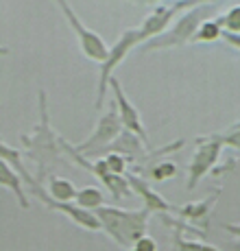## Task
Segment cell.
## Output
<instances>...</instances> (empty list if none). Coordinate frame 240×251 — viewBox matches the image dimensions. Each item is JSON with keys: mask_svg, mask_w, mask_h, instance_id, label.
<instances>
[{"mask_svg": "<svg viewBox=\"0 0 240 251\" xmlns=\"http://www.w3.org/2000/svg\"><path fill=\"white\" fill-rule=\"evenodd\" d=\"M223 227H225V231H229V234H234V236H236V238L240 240V223H225Z\"/></svg>", "mask_w": 240, "mask_h": 251, "instance_id": "23", "label": "cell"}, {"mask_svg": "<svg viewBox=\"0 0 240 251\" xmlns=\"http://www.w3.org/2000/svg\"><path fill=\"white\" fill-rule=\"evenodd\" d=\"M124 131V125L120 120L118 109L112 107V112L103 114L98 120V125L94 127V131L90 133L88 138L83 140L81 144H74V149L81 153V155H98V153L107 151L114 142L118 140V136Z\"/></svg>", "mask_w": 240, "mask_h": 251, "instance_id": "6", "label": "cell"}, {"mask_svg": "<svg viewBox=\"0 0 240 251\" xmlns=\"http://www.w3.org/2000/svg\"><path fill=\"white\" fill-rule=\"evenodd\" d=\"M216 136H218V140L225 147L240 149V125H234V127H229L225 133H216Z\"/></svg>", "mask_w": 240, "mask_h": 251, "instance_id": "20", "label": "cell"}, {"mask_svg": "<svg viewBox=\"0 0 240 251\" xmlns=\"http://www.w3.org/2000/svg\"><path fill=\"white\" fill-rule=\"evenodd\" d=\"M44 205L48 207V210L61 212V214L68 216V219H70L74 225H79V227H83V229H88V231H98V229H103V225H100L98 216H96L94 212L85 210V207L76 205L74 201H72V203H61V201H55V199L50 197V199H48Z\"/></svg>", "mask_w": 240, "mask_h": 251, "instance_id": "11", "label": "cell"}, {"mask_svg": "<svg viewBox=\"0 0 240 251\" xmlns=\"http://www.w3.org/2000/svg\"><path fill=\"white\" fill-rule=\"evenodd\" d=\"M223 40L227 42L229 46H234V48H238V50H240V33H229V31H225V33H223Z\"/></svg>", "mask_w": 240, "mask_h": 251, "instance_id": "22", "label": "cell"}, {"mask_svg": "<svg viewBox=\"0 0 240 251\" xmlns=\"http://www.w3.org/2000/svg\"><path fill=\"white\" fill-rule=\"evenodd\" d=\"M225 28H223V20L218 18H212V20L203 22L199 28V33L194 35V42H205V44H210V42H216L218 37H223Z\"/></svg>", "mask_w": 240, "mask_h": 251, "instance_id": "15", "label": "cell"}, {"mask_svg": "<svg viewBox=\"0 0 240 251\" xmlns=\"http://www.w3.org/2000/svg\"><path fill=\"white\" fill-rule=\"evenodd\" d=\"M177 175V166L172 162H155L153 168L148 171V177L153 181H168Z\"/></svg>", "mask_w": 240, "mask_h": 251, "instance_id": "17", "label": "cell"}, {"mask_svg": "<svg viewBox=\"0 0 240 251\" xmlns=\"http://www.w3.org/2000/svg\"><path fill=\"white\" fill-rule=\"evenodd\" d=\"M232 251H240V240H236V243H232Z\"/></svg>", "mask_w": 240, "mask_h": 251, "instance_id": "25", "label": "cell"}, {"mask_svg": "<svg viewBox=\"0 0 240 251\" xmlns=\"http://www.w3.org/2000/svg\"><path fill=\"white\" fill-rule=\"evenodd\" d=\"M220 195V188L218 190H214L212 195H208L205 199L201 201H192V203H186L181 207H175V212L179 214L181 221H186V223H190L192 227L201 229L205 234V229H208V221H210V214H212V207L216 203V199H218Z\"/></svg>", "mask_w": 240, "mask_h": 251, "instance_id": "9", "label": "cell"}, {"mask_svg": "<svg viewBox=\"0 0 240 251\" xmlns=\"http://www.w3.org/2000/svg\"><path fill=\"white\" fill-rule=\"evenodd\" d=\"M109 88L114 92V100H116V109L120 114V120H122L124 129L127 131H133L138 138H142L144 142L148 144V133L146 129H144L142 125V118H140V112L136 109V105L131 103V100L127 99V94H124L122 85H120V81L116 76H112V81H109Z\"/></svg>", "mask_w": 240, "mask_h": 251, "instance_id": "8", "label": "cell"}, {"mask_svg": "<svg viewBox=\"0 0 240 251\" xmlns=\"http://www.w3.org/2000/svg\"><path fill=\"white\" fill-rule=\"evenodd\" d=\"M105 160H107L112 173H116V175H129V166H131V162H129L127 155H122V153H107Z\"/></svg>", "mask_w": 240, "mask_h": 251, "instance_id": "18", "label": "cell"}, {"mask_svg": "<svg viewBox=\"0 0 240 251\" xmlns=\"http://www.w3.org/2000/svg\"><path fill=\"white\" fill-rule=\"evenodd\" d=\"M220 20H223V28H225V31L240 33V4L229 7V11L220 16Z\"/></svg>", "mask_w": 240, "mask_h": 251, "instance_id": "19", "label": "cell"}, {"mask_svg": "<svg viewBox=\"0 0 240 251\" xmlns=\"http://www.w3.org/2000/svg\"><path fill=\"white\" fill-rule=\"evenodd\" d=\"M48 195L55 201H61V203H72V201H76L79 190L70 179H64L59 175H50L48 177Z\"/></svg>", "mask_w": 240, "mask_h": 251, "instance_id": "13", "label": "cell"}, {"mask_svg": "<svg viewBox=\"0 0 240 251\" xmlns=\"http://www.w3.org/2000/svg\"><path fill=\"white\" fill-rule=\"evenodd\" d=\"M133 249H138V251H157V243H155L153 236L146 234V236H142L136 245H133Z\"/></svg>", "mask_w": 240, "mask_h": 251, "instance_id": "21", "label": "cell"}, {"mask_svg": "<svg viewBox=\"0 0 240 251\" xmlns=\"http://www.w3.org/2000/svg\"><path fill=\"white\" fill-rule=\"evenodd\" d=\"M94 214L98 216L103 231L120 245L122 249H131L142 236H146V225L151 212L146 207L140 210H122L116 205H100L98 210H94Z\"/></svg>", "mask_w": 240, "mask_h": 251, "instance_id": "2", "label": "cell"}, {"mask_svg": "<svg viewBox=\"0 0 240 251\" xmlns=\"http://www.w3.org/2000/svg\"><path fill=\"white\" fill-rule=\"evenodd\" d=\"M0 183H2V188H9V190L16 195L18 205H20L22 210L31 207V201H28L26 192H24V179L20 177V173L13 171V166L7 162H0Z\"/></svg>", "mask_w": 240, "mask_h": 251, "instance_id": "12", "label": "cell"}, {"mask_svg": "<svg viewBox=\"0 0 240 251\" xmlns=\"http://www.w3.org/2000/svg\"><path fill=\"white\" fill-rule=\"evenodd\" d=\"M131 2H138V4H148V7H153V4L162 2V0H131Z\"/></svg>", "mask_w": 240, "mask_h": 251, "instance_id": "24", "label": "cell"}, {"mask_svg": "<svg viewBox=\"0 0 240 251\" xmlns=\"http://www.w3.org/2000/svg\"><path fill=\"white\" fill-rule=\"evenodd\" d=\"M74 203L81 205V207H85V210H90V212H94V210H98L100 205H105V195H103V190H100V188L85 186V188H81V190H79Z\"/></svg>", "mask_w": 240, "mask_h": 251, "instance_id": "14", "label": "cell"}, {"mask_svg": "<svg viewBox=\"0 0 240 251\" xmlns=\"http://www.w3.org/2000/svg\"><path fill=\"white\" fill-rule=\"evenodd\" d=\"M20 140L24 144V157L37 166L35 177L42 183H44V177L48 179L52 175V168L57 164L68 160L61 149V138L52 131L50 114H48V96L44 90H40V123L35 125L33 133L20 136Z\"/></svg>", "mask_w": 240, "mask_h": 251, "instance_id": "1", "label": "cell"}, {"mask_svg": "<svg viewBox=\"0 0 240 251\" xmlns=\"http://www.w3.org/2000/svg\"><path fill=\"white\" fill-rule=\"evenodd\" d=\"M129 251H138V249H133V247H131V249H129Z\"/></svg>", "mask_w": 240, "mask_h": 251, "instance_id": "26", "label": "cell"}, {"mask_svg": "<svg viewBox=\"0 0 240 251\" xmlns=\"http://www.w3.org/2000/svg\"><path fill=\"white\" fill-rule=\"evenodd\" d=\"M175 251H220V249H216L214 245L203 243V240L181 238V234L177 231V234H175Z\"/></svg>", "mask_w": 240, "mask_h": 251, "instance_id": "16", "label": "cell"}, {"mask_svg": "<svg viewBox=\"0 0 240 251\" xmlns=\"http://www.w3.org/2000/svg\"><path fill=\"white\" fill-rule=\"evenodd\" d=\"M218 4L216 2H205V4H196V7L184 11L172 26L164 31L162 35L148 40L146 44H142L144 50H160V48H172V46H181V44H190L194 42V35L199 33L201 24L212 20V16H216Z\"/></svg>", "mask_w": 240, "mask_h": 251, "instance_id": "3", "label": "cell"}, {"mask_svg": "<svg viewBox=\"0 0 240 251\" xmlns=\"http://www.w3.org/2000/svg\"><path fill=\"white\" fill-rule=\"evenodd\" d=\"M196 144H199V147H196L194 155H192V160L188 164V183H186L188 190H194L196 183L203 179L208 173L218 171L216 164H218V157H220V149L225 147L216 133L196 138Z\"/></svg>", "mask_w": 240, "mask_h": 251, "instance_id": "7", "label": "cell"}, {"mask_svg": "<svg viewBox=\"0 0 240 251\" xmlns=\"http://www.w3.org/2000/svg\"><path fill=\"white\" fill-rule=\"evenodd\" d=\"M129 183H131L133 188V195H138L140 199L144 201V207H146L151 214H168V212H175V205H170L164 197L160 195V192H155L151 188V183H148L144 177H140L138 173H129L127 175Z\"/></svg>", "mask_w": 240, "mask_h": 251, "instance_id": "10", "label": "cell"}, {"mask_svg": "<svg viewBox=\"0 0 240 251\" xmlns=\"http://www.w3.org/2000/svg\"><path fill=\"white\" fill-rule=\"evenodd\" d=\"M140 44H144L140 26L127 28V31H124L122 35L118 37L116 44L112 46L107 59H105L103 64H98L100 72H98V90H96V109L103 107V100H105V94H107L109 81H112V76H114V70H116L124 59H127V55L133 50V48L140 46Z\"/></svg>", "mask_w": 240, "mask_h": 251, "instance_id": "4", "label": "cell"}, {"mask_svg": "<svg viewBox=\"0 0 240 251\" xmlns=\"http://www.w3.org/2000/svg\"><path fill=\"white\" fill-rule=\"evenodd\" d=\"M55 2H57V7L61 9V13H64L66 22H68L70 28L74 31L76 42H79V46H81V50H83V55L88 57L90 61L103 64V61L109 57V50H112V48L105 44V40L98 35V33L85 26L83 20H81V18L76 16L74 9L70 7L68 0H55Z\"/></svg>", "mask_w": 240, "mask_h": 251, "instance_id": "5", "label": "cell"}]
</instances>
